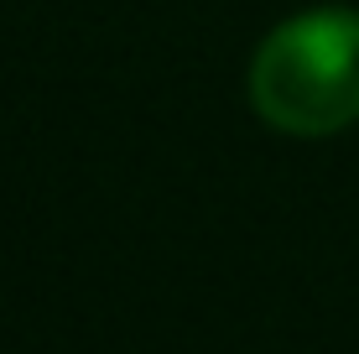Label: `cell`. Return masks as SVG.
<instances>
[{"mask_svg": "<svg viewBox=\"0 0 359 354\" xmlns=\"http://www.w3.org/2000/svg\"><path fill=\"white\" fill-rule=\"evenodd\" d=\"M250 104L287 136H333L359 120V11H302L255 47Z\"/></svg>", "mask_w": 359, "mask_h": 354, "instance_id": "obj_1", "label": "cell"}]
</instances>
